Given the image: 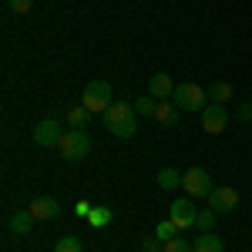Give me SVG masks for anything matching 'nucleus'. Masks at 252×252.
Listing matches in <instances>:
<instances>
[{
  "mask_svg": "<svg viewBox=\"0 0 252 252\" xmlns=\"http://www.w3.org/2000/svg\"><path fill=\"white\" fill-rule=\"evenodd\" d=\"M135 104H128V101H111V108L101 115V121H104V128L111 131L115 138H135L138 125H135Z\"/></svg>",
  "mask_w": 252,
  "mask_h": 252,
  "instance_id": "f257e3e1",
  "label": "nucleus"
},
{
  "mask_svg": "<svg viewBox=\"0 0 252 252\" xmlns=\"http://www.w3.org/2000/svg\"><path fill=\"white\" fill-rule=\"evenodd\" d=\"M58 152L64 161H84L88 152H91V135L84 131V128H67L64 138H61Z\"/></svg>",
  "mask_w": 252,
  "mask_h": 252,
  "instance_id": "f03ea898",
  "label": "nucleus"
},
{
  "mask_svg": "<svg viewBox=\"0 0 252 252\" xmlns=\"http://www.w3.org/2000/svg\"><path fill=\"white\" fill-rule=\"evenodd\" d=\"M168 101H175L182 111H205V101H209V94H205V88H198V84H175V91H172V97Z\"/></svg>",
  "mask_w": 252,
  "mask_h": 252,
  "instance_id": "7ed1b4c3",
  "label": "nucleus"
},
{
  "mask_svg": "<svg viewBox=\"0 0 252 252\" xmlns=\"http://www.w3.org/2000/svg\"><path fill=\"white\" fill-rule=\"evenodd\" d=\"M111 84L108 81H91L88 88H84V94H81V104L88 108V111H94V115H104L108 108H111Z\"/></svg>",
  "mask_w": 252,
  "mask_h": 252,
  "instance_id": "20e7f679",
  "label": "nucleus"
},
{
  "mask_svg": "<svg viewBox=\"0 0 252 252\" xmlns=\"http://www.w3.org/2000/svg\"><path fill=\"white\" fill-rule=\"evenodd\" d=\"M182 189H185V195H189V198H209V192L215 189L209 168H202V165L189 168V172H185V178H182Z\"/></svg>",
  "mask_w": 252,
  "mask_h": 252,
  "instance_id": "39448f33",
  "label": "nucleus"
},
{
  "mask_svg": "<svg viewBox=\"0 0 252 252\" xmlns=\"http://www.w3.org/2000/svg\"><path fill=\"white\" fill-rule=\"evenodd\" d=\"M168 219H172L175 225L185 232V229H192L195 219H198V209H195L192 198H175L172 205H168Z\"/></svg>",
  "mask_w": 252,
  "mask_h": 252,
  "instance_id": "423d86ee",
  "label": "nucleus"
},
{
  "mask_svg": "<svg viewBox=\"0 0 252 252\" xmlns=\"http://www.w3.org/2000/svg\"><path fill=\"white\" fill-rule=\"evenodd\" d=\"M61 138H64V128H61L54 118H44L34 125V141H37L40 148H58Z\"/></svg>",
  "mask_w": 252,
  "mask_h": 252,
  "instance_id": "0eeeda50",
  "label": "nucleus"
},
{
  "mask_svg": "<svg viewBox=\"0 0 252 252\" xmlns=\"http://www.w3.org/2000/svg\"><path fill=\"white\" fill-rule=\"evenodd\" d=\"M225 125H229V108H225V104H205V111H202V128H205L209 135H222Z\"/></svg>",
  "mask_w": 252,
  "mask_h": 252,
  "instance_id": "6e6552de",
  "label": "nucleus"
},
{
  "mask_svg": "<svg viewBox=\"0 0 252 252\" xmlns=\"http://www.w3.org/2000/svg\"><path fill=\"white\" fill-rule=\"evenodd\" d=\"M235 205H239V192L229 185H215L209 192V209H215V212H235Z\"/></svg>",
  "mask_w": 252,
  "mask_h": 252,
  "instance_id": "1a4fd4ad",
  "label": "nucleus"
},
{
  "mask_svg": "<svg viewBox=\"0 0 252 252\" xmlns=\"http://www.w3.org/2000/svg\"><path fill=\"white\" fill-rule=\"evenodd\" d=\"M31 212H34V219H58L61 215V202L54 198V195H40V198H34L31 205H27Z\"/></svg>",
  "mask_w": 252,
  "mask_h": 252,
  "instance_id": "9d476101",
  "label": "nucleus"
},
{
  "mask_svg": "<svg viewBox=\"0 0 252 252\" xmlns=\"http://www.w3.org/2000/svg\"><path fill=\"white\" fill-rule=\"evenodd\" d=\"M172 91H175V81H172V74H152V81H148V94L152 97H158V101H168L172 97Z\"/></svg>",
  "mask_w": 252,
  "mask_h": 252,
  "instance_id": "9b49d317",
  "label": "nucleus"
},
{
  "mask_svg": "<svg viewBox=\"0 0 252 252\" xmlns=\"http://www.w3.org/2000/svg\"><path fill=\"white\" fill-rule=\"evenodd\" d=\"M34 222H37V219H34L31 209H20V212L10 215V232L14 235H27L31 229H34Z\"/></svg>",
  "mask_w": 252,
  "mask_h": 252,
  "instance_id": "f8f14e48",
  "label": "nucleus"
},
{
  "mask_svg": "<svg viewBox=\"0 0 252 252\" xmlns=\"http://www.w3.org/2000/svg\"><path fill=\"white\" fill-rule=\"evenodd\" d=\"M178 104L175 101H158V111H155V121L158 125H165V128H175L178 125Z\"/></svg>",
  "mask_w": 252,
  "mask_h": 252,
  "instance_id": "ddd939ff",
  "label": "nucleus"
},
{
  "mask_svg": "<svg viewBox=\"0 0 252 252\" xmlns=\"http://www.w3.org/2000/svg\"><path fill=\"white\" fill-rule=\"evenodd\" d=\"M192 249H195V252H225V246H222V239H219V235L202 232V235H195Z\"/></svg>",
  "mask_w": 252,
  "mask_h": 252,
  "instance_id": "4468645a",
  "label": "nucleus"
},
{
  "mask_svg": "<svg viewBox=\"0 0 252 252\" xmlns=\"http://www.w3.org/2000/svg\"><path fill=\"white\" fill-rule=\"evenodd\" d=\"M205 94H209V104H225V101H232V84L229 81H215Z\"/></svg>",
  "mask_w": 252,
  "mask_h": 252,
  "instance_id": "2eb2a0df",
  "label": "nucleus"
},
{
  "mask_svg": "<svg viewBox=\"0 0 252 252\" xmlns=\"http://www.w3.org/2000/svg\"><path fill=\"white\" fill-rule=\"evenodd\" d=\"M111 219H115V212H111V209L94 205V209H91V215H88V225H91V229H104V225H111Z\"/></svg>",
  "mask_w": 252,
  "mask_h": 252,
  "instance_id": "dca6fc26",
  "label": "nucleus"
},
{
  "mask_svg": "<svg viewBox=\"0 0 252 252\" xmlns=\"http://www.w3.org/2000/svg\"><path fill=\"white\" fill-rule=\"evenodd\" d=\"M91 115H94V111H88L84 104H74V108L67 111V125H71V128H84V125L91 121Z\"/></svg>",
  "mask_w": 252,
  "mask_h": 252,
  "instance_id": "f3484780",
  "label": "nucleus"
},
{
  "mask_svg": "<svg viewBox=\"0 0 252 252\" xmlns=\"http://www.w3.org/2000/svg\"><path fill=\"white\" fill-rule=\"evenodd\" d=\"M182 178H185V175L175 172V168H161L155 182H158V189H178V185H182Z\"/></svg>",
  "mask_w": 252,
  "mask_h": 252,
  "instance_id": "a211bd4d",
  "label": "nucleus"
},
{
  "mask_svg": "<svg viewBox=\"0 0 252 252\" xmlns=\"http://www.w3.org/2000/svg\"><path fill=\"white\" fill-rule=\"evenodd\" d=\"M135 111H138V115H145V118H155V111H158V97H152V94L135 97Z\"/></svg>",
  "mask_w": 252,
  "mask_h": 252,
  "instance_id": "6ab92c4d",
  "label": "nucleus"
},
{
  "mask_svg": "<svg viewBox=\"0 0 252 252\" xmlns=\"http://www.w3.org/2000/svg\"><path fill=\"white\" fill-rule=\"evenodd\" d=\"M155 235L161 239V242H172L175 235H182V229L175 225L172 219H165V222H158V225H155Z\"/></svg>",
  "mask_w": 252,
  "mask_h": 252,
  "instance_id": "aec40b11",
  "label": "nucleus"
},
{
  "mask_svg": "<svg viewBox=\"0 0 252 252\" xmlns=\"http://www.w3.org/2000/svg\"><path fill=\"white\" fill-rule=\"evenodd\" d=\"M54 252H84L78 235H61L58 242H54Z\"/></svg>",
  "mask_w": 252,
  "mask_h": 252,
  "instance_id": "412c9836",
  "label": "nucleus"
},
{
  "mask_svg": "<svg viewBox=\"0 0 252 252\" xmlns=\"http://www.w3.org/2000/svg\"><path fill=\"white\" fill-rule=\"evenodd\" d=\"M195 229H198V232H212V229H215V209H198Z\"/></svg>",
  "mask_w": 252,
  "mask_h": 252,
  "instance_id": "4be33fe9",
  "label": "nucleus"
},
{
  "mask_svg": "<svg viewBox=\"0 0 252 252\" xmlns=\"http://www.w3.org/2000/svg\"><path fill=\"white\" fill-rule=\"evenodd\" d=\"M165 252H195V249H192V242H185L182 235H175L172 242H165Z\"/></svg>",
  "mask_w": 252,
  "mask_h": 252,
  "instance_id": "5701e85b",
  "label": "nucleus"
},
{
  "mask_svg": "<svg viewBox=\"0 0 252 252\" xmlns=\"http://www.w3.org/2000/svg\"><path fill=\"white\" fill-rule=\"evenodd\" d=\"M141 252H165V242L158 235H148V239H141Z\"/></svg>",
  "mask_w": 252,
  "mask_h": 252,
  "instance_id": "b1692460",
  "label": "nucleus"
},
{
  "mask_svg": "<svg viewBox=\"0 0 252 252\" xmlns=\"http://www.w3.org/2000/svg\"><path fill=\"white\" fill-rule=\"evenodd\" d=\"M235 118H239L242 125H249V121H252V101H249V104H239V108H235Z\"/></svg>",
  "mask_w": 252,
  "mask_h": 252,
  "instance_id": "393cba45",
  "label": "nucleus"
},
{
  "mask_svg": "<svg viewBox=\"0 0 252 252\" xmlns=\"http://www.w3.org/2000/svg\"><path fill=\"white\" fill-rule=\"evenodd\" d=\"M7 3H10V10H14V14H27L34 0H7Z\"/></svg>",
  "mask_w": 252,
  "mask_h": 252,
  "instance_id": "a878e982",
  "label": "nucleus"
}]
</instances>
